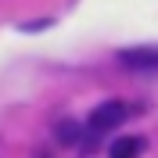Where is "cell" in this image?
<instances>
[{
    "mask_svg": "<svg viewBox=\"0 0 158 158\" xmlns=\"http://www.w3.org/2000/svg\"><path fill=\"white\" fill-rule=\"evenodd\" d=\"M129 115H133V111H129L126 101H104V104H97V108L90 111V118H86V133H90V137H104V133L118 129Z\"/></svg>",
    "mask_w": 158,
    "mask_h": 158,
    "instance_id": "1",
    "label": "cell"
},
{
    "mask_svg": "<svg viewBox=\"0 0 158 158\" xmlns=\"http://www.w3.org/2000/svg\"><path fill=\"white\" fill-rule=\"evenodd\" d=\"M118 61L133 72H158V47H129L118 54Z\"/></svg>",
    "mask_w": 158,
    "mask_h": 158,
    "instance_id": "2",
    "label": "cell"
},
{
    "mask_svg": "<svg viewBox=\"0 0 158 158\" xmlns=\"http://www.w3.org/2000/svg\"><path fill=\"white\" fill-rule=\"evenodd\" d=\"M140 151H144V137H137V133H129V137H118L111 140V158H140Z\"/></svg>",
    "mask_w": 158,
    "mask_h": 158,
    "instance_id": "3",
    "label": "cell"
}]
</instances>
